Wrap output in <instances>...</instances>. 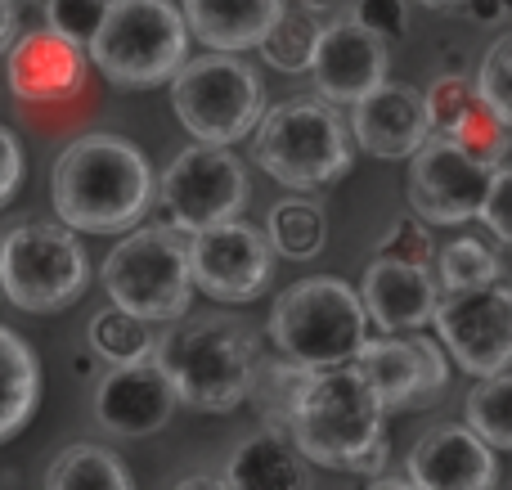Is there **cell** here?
<instances>
[{"instance_id":"7402d4cb","label":"cell","mask_w":512,"mask_h":490,"mask_svg":"<svg viewBox=\"0 0 512 490\" xmlns=\"http://www.w3.org/2000/svg\"><path fill=\"white\" fill-rule=\"evenodd\" d=\"M225 486L239 490H306L310 473L301 450L288 441L283 428H261L248 441H239L225 464Z\"/></svg>"},{"instance_id":"44dd1931","label":"cell","mask_w":512,"mask_h":490,"mask_svg":"<svg viewBox=\"0 0 512 490\" xmlns=\"http://www.w3.org/2000/svg\"><path fill=\"white\" fill-rule=\"evenodd\" d=\"M185 27L212 50H256L283 14V0H185Z\"/></svg>"},{"instance_id":"f35d334b","label":"cell","mask_w":512,"mask_h":490,"mask_svg":"<svg viewBox=\"0 0 512 490\" xmlns=\"http://www.w3.org/2000/svg\"><path fill=\"white\" fill-rule=\"evenodd\" d=\"M459 5H468V14L477 23H499L504 18V0H459Z\"/></svg>"},{"instance_id":"30bf717a","label":"cell","mask_w":512,"mask_h":490,"mask_svg":"<svg viewBox=\"0 0 512 490\" xmlns=\"http://www.w3.org/2000/svg\"><path fill=\"white\" fill-rule=\"evenodd\" d=\"M248 203V176L243 162L230 144H203L185 149L158 185V207H162V225L180 234L207 230L216 221H230L243 212Z\"/></svg>"},{"instance_id":"8fae6325","label":"cell","mask_w":512,"mask_h":490,"mask_svg":"<svg viewBox=\"0 0 512 490\" xmlns=\"http://www.w3.org/2000/svg\"><path fill=\"white\" fill-rule=\"evenodd\" d=\"M432 324L441 333V347L468 374L486 378L512 365V284L486 279L445 288V297H436Z\"/></svg>"},{"instance_id":"4316f807","label":"cell","mask_w":512,"mask_h":490,"mask_svg":"<svg viewBox=\"0 0 512 490\" xmlns=\"http://www.w3.org/2000/svg\"><path fill=\"white\" fill-rule=\"evenodd\" d=\"M436 135L454 140L463 153H472L477 162H490V167H499V162L508 158V149H512V140H508V122H504V117H499L481 95H472V99H468V108H463V113L454 117V122L445 126V131H436Z\"/></svg>"},{"instance_id":"5b68a950","label":"cell","mask_w":512,"mask_h":490,"mask_svg":"<svg viewBox=\"0 0 512 490\" xmlns=\"http://www.w3.org/2000/svg\"><path fill=\"white\" fill-rule=\"evenodd\" d=\"M86 54L117 86H162L189 59L185 14L171 0H108Z\"/></svg>"},{"instance_id":"e575fe53","label":"cell","mask_w":512,"mask_h":490,"mask_svg":"<svg viewBox=\"0 0 512 490\" xmlns=\"http://www.w3.org/2000/svg\"><path fill=\"white\" fill-rule=\"evenodd\" d=\"M477 216L490 225V234H495L499 243L512 248V167H504V162H499L495 176H490V189H486V198H481Z\"/></svg>"},{"instance_id":"9c48e42d","label":"cell","mask_w":512,"mask_h":490,"mask_svg":"<svg viewBox=\"0 0 512 490\" xmlns=\"http://www.w3.org/2000/svg\"><path fill=\"white\" fill-rule=\"evenodd\" d=\"M90 279L86 248L68 225L27 221L5 230L0 243V297L27 315H54L68 311Z\"/></svg>"},{"instance_id":"e0dca14e","label":"cell","mask_w":512,"mask_h":490,"mask_svg":"<svg viewBox=\"0 0 512 490\" xmlns=\"http://www.w3.org/2000/svg\"><path fill=\"white\" fill-rule=\"evenodd\" d=\"M5 81L23 104H63L86 86V45L54 27L14 36L5 50Z\"/></svg>"},{"instance_id":"d6986e66","label":"cell","mask_w":512,"mask_h":490,"mask_svg":"<svg viewBox=\"0 0 512 490\" xmlns=\"http://www.w3.org/2000/svg\"><path fill=\"white\" fill-rule=\"evenodd\" d=\"M495 450L468 423H441L409 450V486L423 490H486L495 486Z\"/></svg>"},{"instance_id":"b9f144b4","label":"cell","mask_w":512,"mask_h":490,"mask_svg":"<svg viewBox=\"0 0 512 490\" xmlns=\"http://www.w3.org/2000/svg\"><path fill=\"white\" fill-rule=\"evenodd\" d=\"M418 5H427V9H445V5H459V0H418Z\"/></svg>"},{"instance_id":"484cf974","label":"cell","mask_w":512,"mask_h":490,"mask_svg":"<svg viewBox=\"0 0 512 490\" xmlns=\"http://www.w3.org/2000/svg\"><path fill=\"white\" fill-rule=\"evenodd\" d=\"M319 27H324V18H315L310 9H288L283 5V14L274 18V27L261 36V59L270 63V68L279 72H306L310 59H315V45H319Z\"/></svg>"},{"instance_id":"9a60e30c","label":"cell","mask_w":512,"mask_h":490,"mask_svg":"<svg viewBox=\"0 0 512 490\" xmlns=\"http://www.w3.org/2000/svg\"><path fill=\"white\" fill-rule=\"evenodd\" d=\"M306 72L315 81V95H324L328 104H355L387 81V41L355 18H333L319 27L315 59Z\"/></svg>"},{"instance_id":"5bb4252c","label":"cell","mask_w":512,"mask_h":490,"mask_svg":"<svg viewBox=\"0 0 512 490\" xmlns=\"http://www.w3.org/2000/svg\"><path fill=\"white\" fill-rule=\"evenodd\" d=\"M355 374L373 387L382 410H427L450 387V360L432 338H364L351 356Z\"/></svg>"},{"instance_id":"ac0fdd59","label":"cell","mask_w":512,"mask_h":490,"mask_svg":"<svg viewBox=\"0 0 512 490\" xmlns=\"http://www.w3.org/2000/svg\"><path fill=\"white\" fill-rule=\"evenodd\" d=\"M427 135H432V117L423 90L414 86L382 81L351 104V140H360V149L373 158H409Z\"/></svg>"},{"instance_id":"8d00e7d4","label":"cell","mask_w":512,"mask_h":490,"mask_svg":"<svg viewBox=\"0 0 512 490\" xmlns=\"http://www.w3.org/2000/svg\"><path fill=\"white\" fill-rule=\"evenodd\" d=\"M18 185H23V149H18V140L0 126V207L18 194Z\"/></svg>"},{"instance_id":"8992f818","label":"cell","mask_w":512,"mask_h":490,"mask_svg":"<svg viewBox=\"0 0 512 490\" xmlns=\"http://www.w3.org/2000/svg\"><path fill=\"white\" fill-rule=\"evenodd\" d=\"M270 338L279 356L306 369L351 365L360 342L369 338V315L351 284L337 275H310L279 293L270 311Z\"/></svg>"},{"instance_id":"d6a6232c","label":"cell","mask_w":512,"mask_h":490,"mask_svg":"<svg viewBox=\"0 0 512 490\" xmlns=\"http://www.w3.org/2000/svg\"><path fill=\"white\" fill-rule=\"evenodd\" d=\"M477 95V81L472 77H463L459 68H450L445 77H436L432 86L423 90V99H427V117H432V131H445V126L454 122V117L468 108V99Z\"/></svg>"},{"instance_id":"7c38bea8","label":"cell","mask_w":512,"mask_h":490,"mask_svg":"<svg viewBox=\"0 0 512 490\" xmlns=\"http://www.w3.org/2000/svg\"><path fill=\"white\" fill-rule=\"evenodd\" d=\"M270 275V239L239 216L189 234V279L212 302H256L270 288Z\"/></svg>"},{"instance_id":"1f68e13d","label":"cell","mask_w":512,"mask_h":490,"mask_svg":"<svg viewBox=\"0 0 512 490\" xmlns=\"http://www.w3.org/2000/svg\"><path fill=\"white\" fill-rule=\"evenodd\" d=\"M104 9L108 0H45V27H54L59 36H68L77 45H90Z\"/></svg>"},{"instance_id":"ab89813d","label":"cell","mask_w":512,"mask_h":490,"mask_svg":"<svg viewBox=\"0 0 512 490\" xmlns=\"http://www.w3.org/2000/svg\"><path fill=\"white\" fill-rule=\"evenodd\" d=\"M333 5H337V0H301V9H310V14H315V18L333 14Z\"/></svg>"},{"instance_id":"d4e9b609","label":"cell","mask_w":512,"mask_h":490,"mask_svg":"<svg viewBox=\"0 0 512 490\" xmlns=\"http://www.w3.org/2000/svg\"><path fill=\"white\" fill-rule=\"evenodd\" d=\"M50 490H131V473L126 464L104 446H68L54 455L50 473H45Z\"/></svg>"},{"instance_id":"83f0119b","label":"cell","mask_w":512,"mask_h":490,"mask_svg":"<svg viewBox=\"0 0 512 490\" xmlns=\"http://www.w3.org/2000/svg\"><path fill=\"white\" fill-rule=\"evenodd\" d=\"M468 428L490 450H512V374H486L468 392Z\"/></svg>"},{"instance_id":"2e32d148","label":"cell","mask_w":512,"mask_h":490,"mask_svg":"<svg viewBox=\"0 0 512 490\" xmlns=\"http://www.w3.org/2000/svg\"><path fill=\"white\" fill-rule=\"evenodd\" d=\"M176 405V387L153 356L113 365L95 387V419L117 437H153L171 423Z\"/></svg>"},{"instance_id":"836d02e7","label":"cell","mask_w":512,"mask_h":490,"mask_svg":"<svg viewBox=\"0 0 512 490\" xmlns=\"http://www.w3.org/2000/svg\"><path fill=\"white\" fill-rule=\"evenodd\" d=\"M378 257L409 261V266H432L436 243H432V234H427V225L409 212V216H400V221L387 230V239L378 243Z\"/></svg>"},{"instance_id":"ee69618b","label":"cell","mask_w":512,"mask_h":490,"mask_svg":"<svg viewBox=\"0 0 512 490\" xmlns=\"http://www.w3.org/2000/svg\"><path fill=\"white\" fill-rule=\"evenodd\" d=\"M0 243H5V230H0Z\"/></svg>"},{"instance_id":"ffe728a7","label":"cell","mask_w":512,"mask_h":490,"mask_svg":"<svg viewBox=\"0 0 512 490\" xmlns=\"http://www.w3.org/2000/svg\"><path fill=\"white\" fill-rule=\"evenodd\" d=\"M436 284L427 275V266H409V261L378 257L369 261L360 279V306L369 315V324L387 333H414L423 324H432L436 311Z\"/></svg>"},{"instance_id":"4dcf8cb0","label":"cell","mask_w":512,"mask_h":490,"mask_svg":"<svg viewBox=\"0 0 512 490\" xmlns=\"http://www.w3.org/2000/svg\"><path fill=\"white\" fill-rule=\"evenodd\" d=\"M472 81H477V95L512 126V32H504L495 45H490Z\"/></svg>"},{"instance_id":"ba28073f","label":"cell","mask_w":512,"mask_h":490,"mask_svg":"<svg viewBox=\"0 0 512 490\" xmlns=\"http://www.w3.org/2000/svg\"><path fill=\"white\" fill-rule=\"evenodd\" d=\"M171 104L194 140L203 144H239L252 135L256 117L265 113V86L256 68L234 50H212L185 59L171 77Z\"/></svg>"},{"instance_id":"f546056e","label":"cell","mask_w":512,"mask_h":490,"mask_svg":"<svg viewBox=\"0 0 512 490\" xmlns=\"http://www.w3.org/2000/svg\"><path fill=\"white\" fill-rule=\"evenodd\" d=\"M432 261H436V275H441L445 288H468V284L499 279L495 252H490L481 239H454L450 248H441Z\"/></svg>"},{"instance_id":"60d3db41","label":"cell","mask_w":512,"mask_h":490,"mask_svg":"<svg viewBox=\"0 0 512 490\" xmlns=\"http://www.w3.org/2000/svg\"><path fill=\"white\" fill-rule=\"evenodd\" d=\"M180 486H225V482H221V477H203V473H198V477H180Z\"/></svg>"},{"instance_id":"6da1fadb","label":"cell","mask_w":512,"mask_h":490,"mask_svg":"<svg viewBox=\"0 0 512 490\" xmlns=\"http://www.w3.org/2000/svg\"><path fill=\"white\" fill-rule=\"evenodd\" d=\"M382 414L387 410L378 405L373 387L355 374V365H328L310 369L297 401L283 414V432L306 464L378 477L391 455Z\"/></svg>"},{"instance_id":"cb8c5ba5","label":"cell","mask_w":512,"mask_h":490,"mask_svg":"<svg viewBox=\"0 0 512 490\" xmlns=\"http://www.w3.org/2000/svg\"><path fill=\"white\" fill-rule=\"evenodd\" d=\"M324 234H328V221L315 198L297 194V198H283V203L270 207V230H265V239H270V248L279 252V257H288V261L319 257Z\"/></svg>"},{"instance_id":"52a82bcc","label":"cell","mask_w":512,"mask_h":490,"mask_svg":"<svg viewBox=\"0 0 512 490\" xmlns=\"http://www.w3.org/2000/svg\"><path fill=\"white\" fill-rule=\"evenodd\" d=\"M104 288L113 306L140 315L149 324H171L194 302L189 279V234L171 225L131 230L104 257Z\"/></svg>"},{"instance_id":"277c9868","label":"cell","mask_w":512,"mask_h":490,"mask_svg":"<svg viewBox=\"0 0 512 490\" xmlns=\"http://www.w3.org/2000/svg\"><path fill=\"white\" fill-rule=\"evenodd\" d=\"M252 158L270 180L310 194L351 171V126L324 95H292L256 117Z\"/></svg>"},{"instance_id":"7bdbcfd3","label":"cell","mask_w":512,"mask_h":490,"mask_svg":"<svg viewBox=\"0 0 512 490\" xmlns=\"http://www.w3.org/2000/svg\"><path fill=\"white\" fill-rule=\"evenodd\" d=\"M504 14H512V0H504Z\"/></svg>"},{"instance_id":"7a4b0ae2","label":"cell","mask_w":512,"mask_h":490,"mask_svg":"<svg viewBox=\"0 0 512 490\" xmlns=\"http://www.w3.org/2000/svg\"><path fill=\"white\" fill-rule=\"evenodd\" d=\"M50 198L68 230L126 234L149 212V158L122 135H81L54 158Z\"/></svg>"},{"instance_id":"74e56055","label":"cell","mask_w":512,"mask_h":490,"mask_svg":"<svg viewBox=\"0 0 512 490\" xmlns=\"http://www.w3.org/2000/svg\"><path fill=\"white\" fill-rule=\"evenodd\" d=\"M14 36H18V5L14 0H0V54L9 50Z\"/></svg>"},{"instance_id":"3957f363","label":"cell","mask_w":512,"mask_h":490,"mask_svg":"<svg viewBox=\"0 0 512 490\" xmlns=\"http://www.w3.org/2000/svg\"><path fill=\"white\" fill-rule=\"evenodd\" d=\"M153 360L171 378L180 405L207 414H225L248 401L261 351L248 324L230 315H198V320H171L162 338H153Z\"/></svg>"},{"instance_id":"d590c367","label":"cell","mask_w":512,"mask_h":490,"mask_svg":"<svg viewBox=\"0 0 512 490\" xmlns=\"http://www.w3.org/2000/svg\"><path fill=\"white\" fill-rule=\"evenodd\" d=\"M355 23L378 32L382 41H396V36H405V0H360Z\"/></svg>"},{"instance_id":"603a6c76","label":"cell","mask_w":512,"mask_h":490,"mask_svg":"<svg viewBox=\"0 0 512 490\" xmlns=\"http://www.w3.org/2000/svg\"><path fill=\"white\" fill-rule=\"evenodd\" d=\"M41 401V365L18 333L0 329V446L27 428Z\"/></svg>"},{"instance_id":"f1b7e54d","label":"cell","mask_w":512,"mask_h":490,"mask_svg":"<svg viewBox=\"0 0 512 490\" xmlns=\"http://www.w3.org/2000/svg\"><path fill=\"white\" fill-rule=\"evenodd\" d=\"M90 351L108 365H126V360H140L153 351V329L149 320L122 311V306H104L90 320Z\"/></svg>"},{"instance_id":"4fadbf2b","label":"cell","mask_w":512,"mask_h":490,"mask_svg":"<svg viewBox=\"0 0 512 490\" xmlns=\"http://www.w3.org/2000/svg\"><path fill=\"white\" fill-rule=\"evenodd\" d=\"M490 176H495L490 162H477L454 140H445V135L432 131L414 153H409L405 198H409L418 221L463 225L468 216H477L481 198H486V189H490Z\"/></svg>"}]
</instances>
